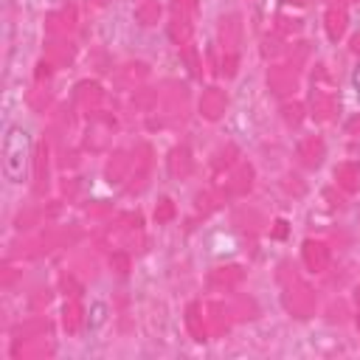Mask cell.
Returning <instances> with one entry per match:
<instances>
[{
	"label": "cell",
	"mask_w": 360,
	"mask_h": 360,
	"mask_svg": "<svg viewBox=\"0 0 360 360\" xmlns=\"http://www.w3.org/2000/svg\"><path fill=\"white\" fill-rule=\"evenodd\" d=\"M0 169L3 177L11 186H22L28 180L31 169V132L20 124H11L3 135V149H0Z\"/></svg>",
	"instance_id": "1"
},
{
	"label": "cell",
	"mask_w": 360,
	"mask_h": 360,
	"mask_svg": "<svg viewBox=\"0 0 360 360\" xmlns=\"http://www.w3.org/2000/svg\"><path fill=\"white\" fill-rule=\"evenodd\" d=\"M104 321H107V304L104 301H93L90 304V312H87V329L96 332V329L104 326Z\"/></svg>",
	"instance_id": "2"
},
{
	"label": "cell",
	"mask_w": 360,
	"mask_h": 360,
	"mask_svg": "<svg viewBox=\"0 0 360 360\" xmlns=\"http://www.w3.org/2000/svg\"><path fill=\"white\" fill-rule=\"evenodd\" d=\"M352 84H354V93H357V98H360V65H357L354 73H352Z\"/></svg>",
	"instance_id": "3"
}]
</instances>
